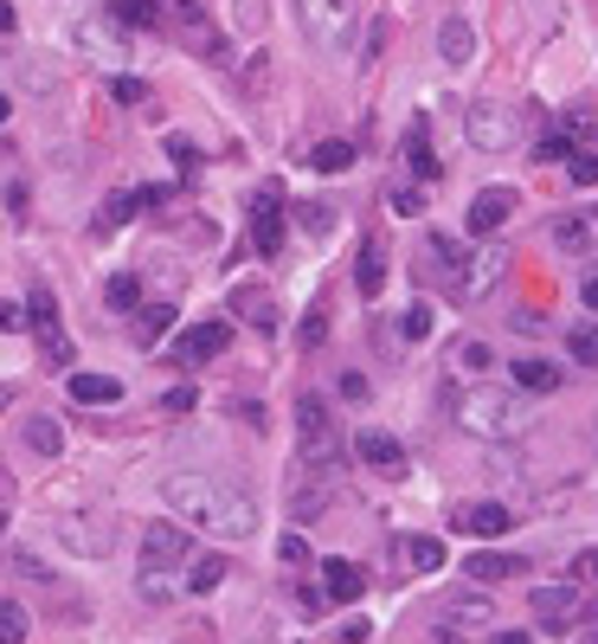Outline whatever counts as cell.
<instances>
[{
    "mask_svg": "<svg viewBox=\"0 0 598 644\" xmlns=\"http://www.w3.org/2000/svg\"><path fill=\"white\" fill-rule=\"evenodd\" d=\"M168 509L193 522V529H213V535H232V541H245V535H258V496L238 490V484H225L213 471H174L168 484Z\"/></svg>",
    "mask_w": 598,
    "mask_h": 644,
    "instance_id": "obj_1",
    "label": "cell"
},
{
    "mask_svg": "<svg viewBox=\"0 0 598 644\" xmlns=\"http://www.w3.org/2000/svg\"><path fill=\"white\" fill-rule=\"evenodd\" d=\"M457 425L470 432V439H489V445H509V439H522L527 425H534V407H527L522 387H470L463 400H457Z\"/></svg>",
    "mask_w": 598,
    "mask_h": 644,
    "instance_id": "obj_2",
    "label": "cell"
},
{
    "mask_svg": "<svg viewBox=\"0 0 598 644\" xmlns=\"http://www.w3.org/2000/svg\"><path fill=\"white\" fill-rule=\"evenodd\" d=\"M161 33L181 39L188 52H200L206 65H232V45H225V33L213 27V13L200 0H161Z\"/></svg>",
    "mask_w": 598,
    "mask_h": 644,
    "instance_id": "obj_3",
    "label": "cell"
},
{
    "mask_svg": "<svg viewBox=\"0 0 598 644\" xmlns=\"http://www.w3.org/2000/svg\"><path fill=\"white\" fill-rule=\"evenodd\" d=\"M297 439H302V464H309V471H335L341 464L335 419H329V400H322V393H302L297 400Z\"/></svg>",
    "mask_w": 598,
    "mask_h": 644,
    "instance_id": "obj_4",
    "label": "cell"
},
{
    "mask_svg": "<svg viewBox=\"0 0 598 644\" xmlns=\"http://www.w3.org/2000/svg\"><path fill=\"white\" fill-rule=\"evenodd\" d=\"M188 561H193L188 522H149V529H142V573H149V593H161V573H181Z\"/></svg>",
    "mask_w": 598,
    "mask_h": 644,
    "instance_id": "obj_5",
    "label": "cell"
},
{
    "mask_svg": "<svg viewBox=\"0 0 598 644\" xmlns=\"http://www.w3.org/2000/svg\"><path fill=\"white\" fill-rule=\"evenodd\" d=\"M26 323H33V336H39V355H45V368H72L77 348H72V336H65V323H58V304H52V291H45V284H33V297H26Z\"/></svg>",
    "mask_w": 598,
    "mask_h": 644,
    "instance_id": "obj_6",
    "label": "cell"
},
{
    "mask_svg": "<svg viewBox=\"0 0 598 644\" xmlns=\"http://www.w3.org/2000/svg\"><path fill=\"white\" fill-rule=\"evenodd\" d=\"M463 136H470V149H483V155H502V149H515V136H522V123H515V110L509 104H470L463 110Z\"/></svg>",
    "mask_w": 598,
    "mask_h": 644,
    "instance_id": "obj_7",
    "label": "cell"
},
{
    "mask_svg": "<svg viewBox=\"0 0 598 644\" xmlns=\"http://www.w3.org/2000/svg\"><path fill=\"white\" fill-rule=\"evenodd\" d=\"M297 20L309 45H322V52H335L341 39H348V20H354V7L348 0H297Z\"/></svg>",
    "mask_w": 598,
    "mask_h": 644,
    "instance_id": "obj_8",
    "label": "cell"
},
{
    "mask_svg": "<svg viewBox=\"0 0 598 644\" xmlns=\"http://www.w3.org/2000/svg\"><path fill=\"white\" fill-rule=\"evenodd\" d=\"M425 258H431V271H438V284H445L450 297L477 291V271H470V258H463V245H457L450 232H431V239H425Z\"/></svg>",
    "mask_w": 598,
    "mask_h": 644,
    "instance_id": "obj_9",
    "label": "cell"
},
{
    "mask_svg": "<svg viewBox=\"0 0 598 644\" xmlns=\"http://www.w3.org/2000/svg\"><path fill=\"white\" fill-rule=\"evenodd\" d=\"M58 541H65L72 555H84V561H104L116 548V522L110 516H65V522H58Z\"/></svg>",
    "mask_w": 598,
    "mask_h": 644,
    "instance_id": "obj_10",
    "label": "cell"
},
{
    "mask_svg": "<svg viewBox=\"0 0 598 644\" xmlns=\"http://www.w3.org/2000/svg\"><path fill=\"white\" fill-rule=\"evenodd\" d=\"M354 457H361V464H367V471H380V477H386V484H399V477H406V471H412L406 445H399V439H393V432H374V425H367V432H361V439H354Z\"/></svg>",
    "mask_w": 598,
    "mask_h": 644,
    "instance_id": "obj_11",
    "label": "cell"
},
{
    "mask_svg": "<svg viewBox=\"0 0 598 644\" xmlns=\"http://www.w3.org/2000/svg\"><path fill=\"white\" fill-rule=\"evenodd\" d=\"M225 341H232V323H193L174 336V368H200V361H213L225 355Z\"/></svg>",
    "mask_w": 598,
    "mask_h": 644,
    "instance_id": "obj_12",
    "label": "cell"
},
{
    "mask_svg": "<svg viewBox=\"0 0 598 644\" xmlns=\"http://www.w3.org/2000/svg\"><path fill=\"white\" fill-rule=\"evenodd\" d=\"M515 207H522V193L515 188H483L477 200H470V220H463V226L477 232V239H489V232H502L509 220H515Z\"/></svg>",
    "mask_w": 598,
    "mask_h": 644,
    "instance_id": "obj_13",
    "label": "cell"
},
{
    "mask_svg": "<svg viewBox=\"0 0 598 644\" xmlns=\"http://www.w3.org/2000/svg\"><path fill=\"white\" fill-rule=\"evenodd\" d=\"M463 535H477V541H495V535L515 529V516H509V503H457V516H450Z\"/></svg>",
    "mask_w": 598,
    "mask_h": 644,
    "instance_id": "obj_14",
    "label": "cell"
},
{
    "mask_svg": "<svg viewBox=\"0 0 598 644\" xmlns=\"http://www.w3.org/2000/svg\"><path fill=\"white\" fill-rule=\"evenodd\" d=\"M534 619H541V632H573L579 587H534Z\"/></svg>",
    "mask_w": 598,
    "mask_h": 644,
    "instance_id": "obj_15",
    "label": "cell"
},
{
    "mask_svg": "<svg viewBox=\"0 0 598 644\" xmlns=\"http://www.w3.org/2000/svg\"><path fill=\"white\" fill-rule=\"evenodd\" d=\"M252 252H258V258H277V252H284V213H277V188H264L258 207H252Z\"/></svg>",
    "mask_w": 598,
    "mask_h": 644,
    "instance_id": "obj_16",
    "label": "cell"
},
{
    "mask_svg": "<svg viewBox=\"0 0 598 644\" xmlns=\"http://www.w3.org/2000/svg\"><path fill=\"white\" fill-rule=\"evenodd\" d=\"M438 59H445L450 72H463V65L477 59V33H470V20H463V13H450L445 27H438Z\"/></svg>",
    "mask_w": 598,
    "mask_h": 644,
    "instance_id": "obj_17",
    "label": "cell"
},
{
    "mask_svg": "<svg viewBox=\"0 0 598 644\" xmlns=\"http://www.w3.org/2000/svg\"><path fill=\"white\" fill-rule=\"evenodd\" d=\"M322 593H329L335 606H354V600L367 593V568H354V561H322Z\"/></svg>",
    "mask_w": 598,
    "mask_h": 644,
    "instance_id": "obj_18",
    "label": "cell"
},
{
    "mask_svg": "<svg viewBox=\"0 0 598 644\" xmlns=\"http://www.w3.org/2000/svg\"><path fill=\"white\" fill-rule=\"evenodd\" d=\"M515 387H522V393H560L566 368L547 361V355H522V361H515Z\"/></svg>",
    "mask_w": 598,
    "mask_h": 644,
    "instance_id": "obj_19",
    "label": "cell"
},
{
    "mask_svg": "<svg viewBox=\"0 0 598 644\" xmlns=\"http://www.w3.org/2000/svg\"><path fill=\"white\" fill-rule=\"evenodd\" d=\"M554 245H560V252H592L598 245V207H586V213H560V220H554Z\"/></svg>",
    "mask_w": 598,
    "mask_h": 644,
    "instance_id": "obj_20",
    "label": "cell"
},
{
    "mask_svg": "<svg viewBox=\"0 0 598 644\" xmlns=\"http://www.w3.org/2000/svg\"><path fill=\"white\" fill-rule=\"evenodd\" d=\"M232 309H238L252 329H264V336L277 329V304H270V291H264V284H232Z\"/></svg>",
    "mask_w": 598,
    "mask_h": 644,
    "instance_id": "obj_21",
    "label": "cell"
},
{
    "mask_svg": "<svg viewBox=\"0 0 598 644\" xmlns=\"http://www.w3.org/2000/svg\"><path fill=\"white\" fill-rule=\"evenodd\" d=\"M174 188H129V193H110V207H104V226H122V220H136L142 207H168Z\"/></svg>",
    "mask_w": 598,
    "mask_h": 644,
    "instance_id": "obj_22",
    "label": "cell"
},
{
    "mask_svg": "<svg viewBox=\"0 0 598 644\" xmlns=\"http://www.w3.org/2000/svg\"><path fill=\"white\" fill-rule=\"evenodd\" d=\"M65 393H72L77 407H116V400H122V380L116 374H72Z\"/></svg>",
    "mask_w": 598,
    "mask_h": 644,
    "instance_id": "obj_23",
    "label": "cell"
},
{
    "mask_svg": "<svg viewBox=\"0 0 598 644\" xmlns=\"http://www.w3.org/2000/svg\"><path fill=\"white\" fill-rule=\"evenodd\" d=\"M406 161L418 181H445V168H438V155H431V129H425V116L406 129Z\"/></svg>",
    "mask_w": 598,
    "mask_h": 644,
    "instance_id": "obj_24",
    "label": "cell"
},
{
    "mask_svg": "<svg viewBox=\"0 0 598 644\" xmlns=\"http://www.w3.org/2000/svg\"><path fill=\"white\" fill-rule=\"evenodd\" d=\"M380 284H386V245H380V239H367V245H361V265H354V291L374 304Z\"/></svg>",
    "mask_w": 598,
    "mask_h": 644,
    "instance_id": "obj_25",
    "label": "cell"
},
{
    "mask_svg": "<svg viewBox=\"0 0 598 644\" xmlns=\"http://www.w3.org/2000/svg\"><path fill=\"white\" fill-rule=\"evenodd\" d=\"M77 45L97 52V59H122V33H116V20H77Z\"/></svg>",
    "mask_w": 598,
    "mask_h": 644,
    "instance_id": "obj_26",
    "label": "cell"
},
{
    "mask_svg": "<svg viewBox=\"0 0 598 644\" xmlns=\"http://www.w3.org/2000/svg\"><path fill=\"white\" fill-rule=\"evenodd\" d=\"M399 555H406L412 573H438V568H445V541H438V535H406V541H399Z\"/></svg>",
    "mask_w": 598,
    "mask_h": 644,
    "instance_id": "obj_27",
    "label": "cell"
},
{
    "mask_svg": "<svg viewBox=\"0 0 598 644\" xmlns=\"http://www.w3.org/2000/svg\"><path fill=\"white\" fill-rule=\"evenodd\" d=\"M463 573H470V580H483V587H495V580H509V573H527V561H522V555H489V548H483V555H470V568H463Z\"/></svg>",
    "mask_w": 598,
    "mask_h": 644,
    "instance_id": "obj_28",
    "label": "cell"
},
{
    "mask_svg": "<svg viewBox=\"0 0 598 644\" xmlns=\"http://www.w3.org/2000/svg\"><path fill=\"white\" fill-rule=\"evenodd\" d=\"M26 445H33L39 457H58L65 452V425L52 413H26Z\"/></svg>",
    "mask_w": 598,
    "mask_h": 644,
    "instance_id": "obj_29",
    "label": "cell"
},
{
    "mask_svg": "<svg viewBox=\"0 0 598 644\" xmlns=\"http://www.w3.org/2000/svg\"><path fill=\"white\" fill-rule=\"evenodd\" d=\"M174 316H181L174 304H142V309H136V341H142V348H149V341H161L168 329H174Z\"/></svg>",
    "mask_w": 598,
    "mask_h": 644,
    "instance_id": "obj_30",
    "label": "cell"
},
{
    "mask_svg": "<svg viewBox=\"0 0 598 644\" xmlns=\"http://www.w3.org/2000/svg\"><path fill=\"white\" fill-rule=\"evenodd\" d=\"M225 555H193L188 561V593H220V580H225Z\"/></svg>",
    "mask_w": 598,
    "mask_h": 644,
    "instance_id": "obj_31",
    "label": "cell"
},
{
    "mask_svg": "<svg viewBox=\"0 0 598 644\" xmlns=\"http://www.w3.org/2000/svg\"><path fill=\"white\" fill-rule=\"evenodd\" d=\"M110 20L116 27H149V33H161V7L154 0H116Z\"/></svg>",
    "mask_w": 598,
    "mask_h": 644,
    "instance_id": "obj_32",
    "label": "cell"
},
{
    "mask_svg": "<svg viewBox=\"0 0 598 644\" xmlns=\"http://www.w3.org/2000/svg\"><path fill=\"white\" fill-rule=\"evenodd\" d=\"M309 168H316V175H348V168H354V142H316Z\"/></svg>",
    "mask_w": 598,
    "mask_h": 644,
    "instance_id": "obj_33",
    "label": "cell"
},
{
    "mask_svg": "<svg viewBox=\"0 0 598 644\" xmlns=\"http://www.w3.org/2000/svg\"><path fill=\"white\" fill-rule=\"evenodd\" d=\"M26 632H33L26 606L20 600H0V644H26Z\"/></svg>",
    "mask_w": 598,
    "mask_h": 644,
    "instance_id": "obj_34",
    "label": "cell"
},
{
    "mask_svg": "<svg viewBox=\"0 0 598 644\" xmlns=\"http://www.w3.org/2000/svg\"><path fill=\"white\" fill-rule=\"evenodd\" d=\"M566 355H573L579 368H598V323H586V329H573V336H566Z\"/></svg>",
    "mask_w": 598,
    "mask_h": 644,
    "instance_id": "obj_35",
    "label": "cell"
},
{
    "mask_svg": "<svg viewBox=\"0 0 598 644\" xmlns=\"http://www.w3.org/2000/svg\"><path fill=\"white\" fill-rule=\"evenodd\" d=\"M104 297H110V309H142V284L122 271V277H110V284H104Z\"/></svg>",
    "mask_w": 598,
    "mask_h": 644,
    "instance_id": "obj_36",
    "label": "cell"
},
{
    "mask_svg": "<svg viewBox=\"0 0 598 644\" xmlns=\"http://www.w3.org/2000/svg\"><path fill=\"white\" fill-rule=\"evenodd\" d=\"M534 161H573V129H554L534 142Z\"/></svg>",
    "mask_w": 598,
    "mask_h": 644,
    "instance_id": "obj_37",
    "label": "cell"
},
{
    "mask_svg": "<svg viewBox=\"0 0 598 644\" xmlns=\"http://www.w3.org/2000/svg\"><path fill=\"white\" fill-rule=\"evenodd\" d=\"M110 97H116V104H149L154 91H149V77H129V72H122V77L110 84Z\"/></svg>",
    "mask_w": 598,
    "mask_h": 644,
    "instance_id": "obj_38",
    "label": "cell"
},
{
    "mask_svg": "<svg viewBox=\"0 0 598 644\" xmlns=\"http://www.w3.org/2000/svg\"><path fill=\"white\" fill-rule=\"evenodd\" d=\"M566 175H573L579 188H598V149H579L573 161H566Z\"/></svg>",
    "mask_w": 598,
    "mask_h": 644,
    "instance_id": "obj_39",
    "label": "cell"
},
{
    "mask_svg": "<svg viewBox=\"0 0 598 644\" xmlns=\"http://www.w3.org/2000/svg\"><path fill=\"white\" fill-rule=\"evenodd\" d=\"M399 329H406V341H425L431 336V304H412L406 316H399Z\"/></svg>",
    "mask_w": 598,
    "mask_h": 644,
    "instance_id": "obj_40",
    "label": "cell"
},
{
    "mask_svg": "<svg viewBox=\"0 0 598 644\" xmlns=\"http://www.w3.org/2000/svg\"><path fill=\"white\" fill-rule=\"evenodd\" d=\"M277 561H284V568H309L316 555H309V541H302V535H284V541H277Z\"/></svg>",
    "mask_w": 598,
    "mask_h": 644,
    "instance_id": "obj_41",
    "label": "cell"
},
{
    "mask_svg": "<svg viewBox=\"0 0 598 644\" xmlns=\"http://www.w3.org/2000/svg\"><path fill=\"white\" fill-rule=\"evenodd\" d=\"M322 336H329V309H309V316H302V329H297V341H302V348H322Z\"/></svg>",
    "mask_w": 598,
    "mask_h": 644,
    "instance_id": "obj_42",
    "label": "cell"
},
{
    "mask_svg": "<svg viewBox=\"0 0 598 644\" xmlns=\"http://www.w3.org/2000/svg\"><path fill=\"white\" fill-rule=\"evenodd\" d=\"M457 361H463V368H495L489 341H477V336H463V341H457Z\"/></svg>",
    "mask_w": 598,
    "mask_h": 644,
    "instance_id": "obj_43",
    "label": "cell"
},
{
    "mask_svg": "<svg viewBox=\"0 0 598 644\" xmlns=\"http://www.w3.org/2000/svg\"><path fill=\"white\" fill-rule=\"evenodd\" d=\"M193 407H200V393H193L188 380H181V387H168V393H161V413H193Z\"/></svg>",
    "mask_w": 598,
    "mask_h": 644,
    "instance_id": "obj_44",
    "label": "cell"
},
{
    "mask_svg": "<svg viewBox=\"0 0 598 644\" xmlns=\"http://www.w3.org/2000/svg\"><path fill=\"white\" fill-rule=\"evenodd\" d=\"M393 213H425V193L418 188H393Z\"/></svg>",
    "mask_w": 598,
    "mask_h": 644,
    "instance_id": "obj_45",
    "label": "cell"
},
{
    "mask_svg": "<svg viewBox=\"0 0 598 644\" xmlns=\"http://www.w3.org/2000/svg\"><path fill=\"white\" fill-rule=\"evenodd\" d=\"M297 213H302V226H309V232H329V220H335V213H329V207H316V200L297 207Z\"/></svg>",
    "mask_w": 598,
    "mask_h": 644,
    "instance_id": "obj_46",
    "label": "cell"
},
{
    "mask_svg": "<svg viewBox=\"0 0 598 644\" xmlns=\"http://www.w3.org/2000/svg\"><path fill=\"white\" fill-rule=\"evenodd\" d=\"M7 568H13V573H26V580H45V561H39V555H13Z\"/></svg>",
    "mask_w": 598,
    "mask_h": 644,
    "instance_id": "obj_47",
    "label": "cell"
},
{
    "mask_svg": "<svg viewBox=\"0 0 598 644\" xmlns=\"http://www.w3.org/2000/svg\"><path fill=\"white\" fill-rule=\"evenodd\" d=\"M13 329H26V309H20V304H0V336H13Z\"/></svg>",
    "mask_w": 598,
    "mask_h": 644,
    "instance_id": "obj_48",
    "label": "cell"
},
{
    "mask_svg": "<svg viewBox=\"0 0 598 644\" xmlns=\"http://www.w3.org/2000/svg\"><path fill=\"white\" fill-rule=\"evenodd\" d=\"M168 155H174L181 168H193V161H200V149H193V142H181V136H168Z\"/></svg>",
    "mask_w": 598,
    "mask_h": 644,
    "instance_id": "obj_49",
    "label": "cell"
},
{
    "mask_svg": "<svg viewBox=\"0 0 598 644\" xmlns=\"http://www.w3.org/2000/svg\"><path fill=\"white\" fill-rule=\"evenodd\" d=\"M573 573H579V580H592V587H598V548H586V555L573 561Z\"/></svg>",
    "mask_w": 598,
    "mask_h": 644,
    "instance_id": "obj_50",
    "label": "cell"
},
{
    "mask_svg": "<svg viewBox=\"0 0 598 644\" xmlns=\"http://www.w3.org/2000/svg\"><path fill=\"white\" fill-rule=\"evenodd\" d=\"M341 400H367V380H361V374H341Z\"/></svg>",
    "mask_w": 598,
    "mask_h": 644,
    "instance_id": "obj_51",
    "label": "cell"
},
{
    "mask_svg": "<svg viewBox=\"0 0 598 644\" xmlns=\"http://www.w3.org/2000/svg\"><path fill=\"white\" fill-rule=\"evenodd\" d=\"M579 297H586V309H598V271L586 277V284H579Z\"/></svg>",
    "mask_w": 598,
    "mask_h": 644,
    "instance_id": "obj_52",
    "label": "cell"
},
{
    "mask_svg": "<svg viewBox=\"0 0 598 644\" xmlns=\"http://www.w3.org/2000/svg\"><path fill=\"white\" fill-rule=\"evenodd\" d=\"M489 644H534V632H495Z\"/></svg>",
    "mask_w": 598,
    "mask_h": 644,
    "instance_id": "obj_53",
    "label": "cell"
},
{
    "mask_svg": "<svg viewBox=\"0 0 598 644\" xmlns=\"http://www.w3.org/2000/svg\"><path fill=\"white\" fill-rule=\"evenodd\" d=\"M13 27H20V20H13V7H7V0H0V39L13 33Z\"/></svg>",
    "mask_w": 598,
    "mask_h": 644,
    "instance_id": "obj_54",
    "label": "cell"
},
{
    "mask_svg": "<svg viewBox=\"0 0 598 644\" xmlns=\"http://www.w3.org/2000/svg\"><path fill=\"white\" fill-rule=\"evenodd\" d=\"M7 407H13V387H0V413H7Z\"/></svg>",
    "mask_w": 598,
    "mask_h": 644,
    "instance_id": "obj_55",
    "label": "cell"
},
{
    "mask_svg": "<svg viewBox=\"0 0 598 644\" xmlns=\"http://www.w3.org/2000/svg\"><path fill=\"white\" fill-rule=\"evenodd\" d=\"M7 116H13V104H7V97H0V123H7Z\"/></svg>",
    "mask_w": 598,
    "mask_h": 644,
    "instance_id": "obj_56",
    "label": "cell"
},
{
    "mask_svg": "<svg viewBox=\"0 0 598 644\" xmlns=\"http://www.w3.org/2000/svg\"><path fill=\"white\" fill-rule=\"evenodd\" d=\"M0 535H7V509H0Z\"/></svg>",
    "mask_w": 598,
    "mask_h": 644,
    "instance_id": "obj_57",
    "label": "cell"
}]
</instances>
